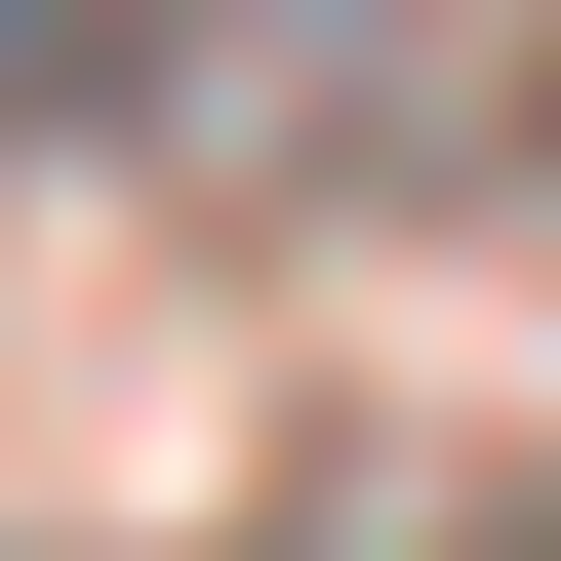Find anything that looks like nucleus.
Returning <instances> with one entry per match:
<instances>
[{
  "label": "nucleus",
  "instance_id": "obj_1",
  "mask_svg": "<svg viewBox=\"0 0 561 561\" xmlns=\"http://www.w3.org/2000/svg\"><path fill=\"white\" fill-rule=\"evenodd\" d=\"M41 41H81V0H0V121H41Z\"/></svg>",
  "mask_w": 561,
  "mask_h": 561
}]
</instances>
